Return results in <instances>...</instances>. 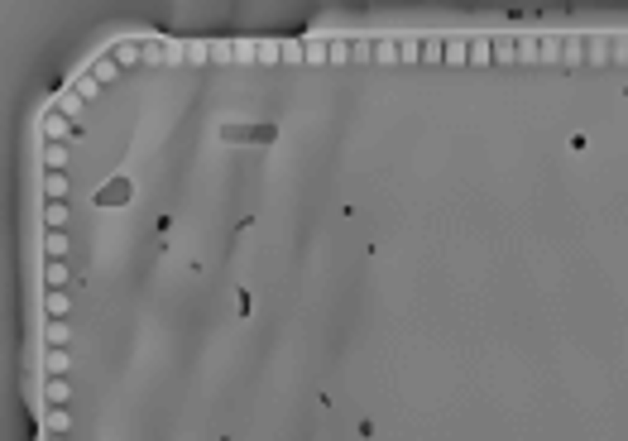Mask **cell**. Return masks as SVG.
Returning <instances> with one entry per match:
<instances>
[{
    "label": "cell",
    "instance_id": "6da1fadb",
    "mask_svg": "<svg viewBox=\"0 0 628 441\" xmlns=\"http://www.w3.org/2000/svg\"><path fill=\"white\" fill-rule=\"evenodd\" d=\"M39 134H43V139H48V144H72V139H77V130H72V120H68V115H63V110H43V115H39Z\"/></svg>",
    "mask_w": 628,
    "mask_h": 441
},
{
    "label": "cell",
    "instance_id": "7a4b0ae2",
    "mask_svg": "<svg viewBox=\"0 0 628 441\" xmlns=\"http://www.w3.org/2000/svg\"><path fill=\"white\" fill-rule=\"evenodd\" d=\"M39 168H43V173H63V168H68V144L39 139Z\"/></svg>",
    "mask_w": 628,
    "mask_h": 441
},
{
    "label": "cell",
    "instance_id": "3957f363",
    "mask_svg": "<svg viewBox=\"0 0 628 441\" xmlns=\"http://www.w3.org/2000/svg\"><path fill=\"white\" fill-rule=\"evenodd\" d=\"M48 106L63 110L68 120H82V96H77V92H68V87H63V92H53V101H48Z\"/></svg>",
    "mask_w": 628,
    "mask_h": 441
},
{
    "label": "cell",
    "instance_id": "277c9868",
    "mask_svg": "<svg viewBox=\"0 0 628 441\" xmlns=\"http://www.w3.org/2000/svg\"><path fill=\"white\" fill-rule=\"evenodd\" d=\"M39 192H43L48 202H63V197H68V173H43V178H39Z\"/></svg>",
    "mask_w": 628,
    "mask_h": 441
},
{
    "label": "cell",
    "instance_id": "5b68a950",
    "mask_svg": "<svg viewBox=\"0 0 628 441\" xmlns=\"http://www.w3.org/2000/svg\"><path fill=\"white\" fill-rule=\"evenodd\" d=\"M43 254H48V259H68V254H72L68 230H48V235H43Z\"/></svg>",
    "mask_w": 628,
    "mask_h": 441
},
{
    "label": "cell",
    "instance_id": "8992f818",
    "mask_svg": "<svg viewBox=\"0 0 628 441\" xmlns=\"http://www.w3.org/2000/svg\"><path fill=\"white\" fill-rule=\"evenodd\" d=\"M43 283L58 293V288H68V283H72V269H68L63 259H48V264H43Z\"/></svg>",
    "mask_w": 628,
    "mask_h": 441
},
{
    "label": "cell",
    "instance_id": "52a82bcc",
    "mask_svg": "<svg viewBox=\"0 0 628 441\" xmlns=\"http://www.w3.org/2000/svg\"><path fill=\"white\" fill-rule=\"evenodd\" d=\"M87 72H92L97 82H115V77H120L125 68H120L115 58H105V48H101V58H92V68H87Z\"/></svg>",
    "mask_w": 628,
    "mask_h": 441
},
{
    "label": "cell",
    "instance_id": "ba28073f",
    "mask_svg": "<svg viewBox=\"0 0 628 441\" xmlns=\"http://www.w3.org/2000/svg\"><path fill=\"white\" fill-rule=\"evenodd\" d=\"M39 220H43V225H53V230H63V225L72 220V212H68V202H43Z\"/></svg>",
    "mask_w": 628,
    "mask_h": 441
},
{
    "label": "cell",
    "instance_id": "9c48e42d",
    "mask_svg": "<svg viewBox=\"0 0 628 441\" xmlns=\"http://www.w3.org/2000/svg\"><path fill=\"white\" fill-rule=\"evenodd\" d=\"M68 369H72V355H68V350H48V355H43V374H48V379H58V374H68Z\"/></svg>",
    "mask_w": 628,
    "mask_h": 441
},
{
    "label": "cell",
    "instance_id": "30bf717a",
    "mask_svg": "<svg viewBox=\"0 0 628 441\" xmlns=\"http://www.w3.org/2000/svg\"><path fill=\"white\" fill-rule=\"evenodd\" d=\"M68 307H72V302H68V293H63V288H58V293H43V312H48L53 322H63V317H68Z\"/></svg>",
    "mask_w": 628,
    "mask_h": 441
},
{
    "label": "cell",
    "instance_id": "8fae6325",
    "mask_svg": "<svg viewBox=\"0 0 628 441\" xmlns=\"http://www.w3.org/2000/svg\"><path fill=\"white\" fill-rule=\"evenodd\" d=\"M43 340H48L53 350H63V345L72 340V327H68V322H48V327H43Z\"/></svg>",
    "mask_w": 628,
    "mask_h": 441
},
{
    "label": "cell",
    "instance_id": "7c38bea8",
    "mask_svg": "<svg viewBox=\"0 0 628 441\" xmlns=\"http://www.w3.org/2000/svg\"><path fill=\"white\" fill-rule=\"evenodd\" d=\"M374 63H403L398 43H394V39H374Z\"/></svg>",
    "mask_w": 628,
    "mask_h": 441
},
{
    "label": "cell",
    "instance_id": "4fadbf2b",
    "mask_svg": "<svg viewBox=\"0 0 628 441\" xmlns=\"http://www.w3.org/2000/svg\"><path fill=\"white\" fill-rule=\"evenodd\" d=\"M43 398H48L53 408H58V403H68V398H72V389H68V379H48V384H43Z\"/></svg>",
    "mask_w": 628,
    "mask_h": 441
},
{
    "label": "cell",
    "instance_id": "5bb4252c",
    "mask_svg": "<svg viewBox=\"0 0 628 441\" xmlns=\"http://www.w3.org/2000/svg\"><path fill=\"white\" fill-rule=\"evenodd\" d=\"M43 427H48V432H53V437H63V432H68V427H72V413H68V408H53V413H48V418H43Z\"/></svg>",
    "mask_w": 628,
    "mask_h": 441
},
{
    "label": "cell",
    "instance_id": "9a60e30c",
    "mask_svg": "<svg viewBox=\"0 0 628 441\" xmlns=\"http://www.w3.org/2000/svg\"><path fill=\"white\" fill-rule=\"evenodd\" d=\"M470 63H475V68H489V63H494V43H489V39L470 43Z\"/></svg>",
    "mask_w": 628,
    "mask_h": 441
},
{
    "label": "cell",
    "instance_id": "2e32d148",
    "mask_svg": "<svg viewBox=\"0 0 628 441\" xmlns=\"http://www.w3.org/2000/svg\"><path fill=\"white\" fill-rule=\"evenodd\" d=\"M446 63H470V43L465 39H446Z\"/></svg>",
    "mask_w": 628,
    "mask_h": 441
},
{
    "label": "cell",
    "instance_id": "e0dca14e",
    "mask_svg": "<svg viewBox=\"0 0 628 441\" xmlns=\"http://www.w3.org/2000/svg\"><path fill=\"white\" fill-rule=\"evenodd\" d=\"M134 58H144V48H139V43H115V63H120V68H130Z\"/></svg>",
    "mask_w": 628,
    "mask_h": 441
},
{
    "label": "cell",
    "instance_id": "ac0fdd59",
    "mask_svg": "<svg viewBox=\"0 0 628 441\" xmlns=\"http://www.w3.org/2000/svg\"><path fill=\"white\" fill-rule=\"evenodd\" d=\"M326 58H331V63H350V58H355V48L336 39V43H326Z\"/></svg>",
    "mask_w": 628,
    "mask_h": 441
},
{
    "label": "cell",
    "instance_id": "d6986e66",
    "mask_svg": "<svg viewBox=\"0 0 628 441\" xmlns=\"http://www.w3.org/2000/svg\"><path fill=\"white\" fill-rule=\"evenodd\" d=\"M609 58H614V53H609V43H605V39H595V43H590V63H595V68H605Z\"/></svg>",
    "mask_w": 628,
    "mask_h": 441
},
{
    "label": "cell",
    "instance_id": "ffe728a7",
    "mask_svg": "<svg viewBox=\"0 0 628 441\" xmlns=\"http://www.w3.org/2000/svg\"><path fill=\"white\" fill-rule=\"evenodd\" d=\"M72 87H77V96H97V92H101V82H97L92 72H82V77H77Z\"/></svg>",
    "mask_w": 628,
    "mask_h": 441
},
{
    "label": "cell",
    "instance_id": "44dd1931",
    "mask_svg": "<svg viewBox=\"0 0 628 441\" xmlns=\"http://www.w3.org/2000/svg\"><path fill=\"white\" fill-rule=\"evenodd\" d=\"M398 53H403V63H418V58H422V43H418V39H403V43H398Z\"/></svg>",
    "mask_w": 628,
    "mask_h": 441
},
{
    "label": "cell",
    "instance_id": "7402d4cb",
    "mask_svg": "<svg viewBox=\"0 0 628 441\" xmlns=\"http://www.w3.org/2000/svg\"><path fill=\"white\" fill-rule=\"evenodd\" d=\"M283 63H307V48L303 43H283Z\"/></svg>",
    "mask_w": 628,
    "mask_h": 441
},
{
    "label": "cell",
    "instance_id": "603a6c76",
    "mask_svg": "<svg viewBox=\"0 0 628 441\" xmlns=\"http://www.w3.org/2000/svg\"><path fill=\"white\" fill-rule=\"evenodd\" d=\"M307 63H331V58H326V43H307Z\"/></svg>",
    "mask_w": 628,
    "mask_h": 441
},
{
    "label": "cell",
    "instance_id": "cb8c5ba5",
    "mask_svg": "<svg viewBox=\"0 0 628 441\" xmlns=\"http://www.w3.org/2000/svg\"><path fill=\"white\" fill-rule=\"evenodd\" d=\"M374 58V43H355V63H369Z\"/></svg>",
    "mask_w": 628,
    "mask_h": 441
},
{
    "label": "cell",
    "instance_id": "d4e9b609",
    "mask_svg": "<svg viewBox=\"0 0 628 441\" xmlns=\"http://www.w3.org/2000/svg\"><path fill=\"white\" fill-rule=\"evenodd\" d=\"M211 63H235V48H211Z\"/></svg>",
    "mask_w": 628,
    "mask_h": 441
},
{
    "label": "cell",
    "instance_id": "484cf974",
    "mask_svg": "<svg viewBox=\"0 0 628 441\" xmlns=\"http://www.w3.org/2000/svg\"><path fill=\"white\" fill-rule=\"evenodd\" d=\"M48 441H68V437H48Z\"/></svg>",
    "mask_w": 628,
    "mask_h": 441
}]
</instances>
